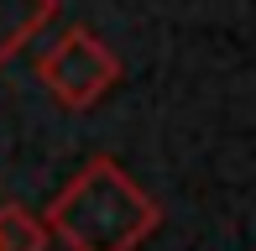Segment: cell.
<instances>
[{
    "label": "cell",
    "mask_w": 256,
    "mask_h": 251,
    "mask_svg": "<svg viewBox=\"0 0 256 251\" xmlns=\"http://www.w3.org/2000/svg\"><path fill=\"white\" fill-rule=\"evenodd\" d=\"M42 220L68 251H136L157 230L162 210L115 157H89L52 194Z\"/></svg>",
    "instance_id": "cell-1"
},
{
    "label": "cell",
    "mask_w": 256,
    "mask_h": 251,
    "mask_svg": "<svg viewBox=\"0 0 256 251\" xmlns=\"http://www.w3.org/2000/svg\"><path fill=\"white\" fill-rule=\"evenodd\" d=\"M52 230L26 204H0V251H48Z\"/></svg>",
    "instance_id": "cell-3"
},
{
    "label": "cell",
    "mask_w": 256,
    "mask_h": 251,
    "mask_svg": "<svg viewBox=\"0 0 256 251\" xmlns=\"http://www.w3.org/2000/svg\"><path fill=\"white\" fill-rule=\"evenodd\" d=\"M37 78L63 110H89L120 84V58L104 48L94 32L74 26L37 58Z\"/></svg>",
    "instance_id": "cell-2"
}]
</instances>
